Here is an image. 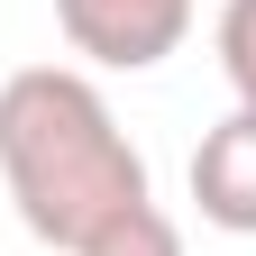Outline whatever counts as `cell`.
<instances>
[{
  "label": "cell",
  "mask_w": 256,
  "mask_h": 256,
  "mask_svg": "<svg viewBox=\"0 0 256 256\" xmlns=\"http://www.w3.org/2000/svg\"><path fill=\"white\" fill-rule=\"evenodd\" d=\"M55 28L101 74H146L192 37V0H55Z\"/></svg>",
  "instance_id": "2"
},
{
  "label": "cell",
  "mask_w": 256,
  "mask_h": 256,
  "mask_svg": "<svg viewBox=\"0 0 256 256\" xmlns=\"http://www.w3.org/2000/svg\"><path fill=\"white\" fill-rule=\"evenodd\" d=\"M210 46H220V74H229L238 110L256 119V0H220V28H210Z\"/></svg>",
  "instance_id": "5"
},
{
  "label": "cell",
  "mask_w": 256,
  "mask_h": 256,
  "mask_svg": "<svg viewBox=\"0 0 256 256\" xmlns=\"http://www.w3.org/2000/svg\"><path fill=\"white\" fill-rule=\"evenodd\" d=\"M192 202H202L210 229L256 238V119L247 110H229L202 146H192Z\"/></svg>",
  "instance_id": "3"
},
{
  "label": "cell",
  "mask_w": 256,
  "mask_h": 256,
  "mask_svg": "<svg viewBox=\"0 0 256 256\" xmlns=\"http://www.w3.org/2000/svg\"><path fill=\"white\" fill-rule=\"evenodd\" d=\"M74 256H183V229L165 220V202H138V210H119L110 229H92Z\"/></svg>",
  "instance_id": "4"
},
{
  "label": "cell",
  "mask_w": 256,
  "mask_h": 256,
  "mask_svg": "<svg viewBox=\"0 0 256 256\" xmlns=\"http://www.w3.org/2000/svg\"><path fill=\"white\" fill-rule=\"evenodd\" d=\"M0 183H10L28 238H46L64 256L92 229H110L119 210L156 202L146 156L128 146L101 82L74 64H18L0 82Z\"/></svg>",
  "instance_id": "1"
}]
</instances>
